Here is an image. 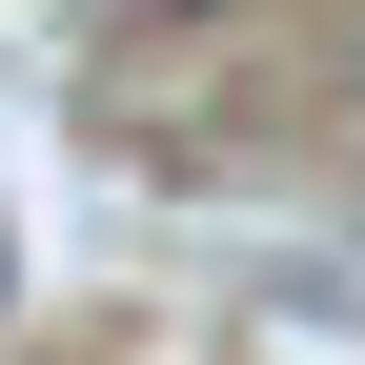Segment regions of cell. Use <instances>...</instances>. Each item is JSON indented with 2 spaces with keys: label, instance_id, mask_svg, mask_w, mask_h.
<instances>
[{
  "label": "cell",
  "instance_id": "obj_1",
  "mask_svg": "<svg viewBox=\"0 0 365 365\" xmlns=\"http://www.w3.org/2000/svg\"><path fill=\"white\" fill-rule=\"evenodd\" d=\"M0 304H21V244H0Z\"/></svg>",
  "mask_w": 365,
  "mask_h": 365
}]
</instances>
